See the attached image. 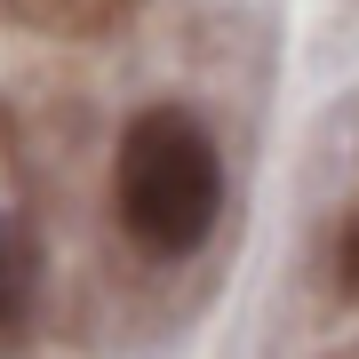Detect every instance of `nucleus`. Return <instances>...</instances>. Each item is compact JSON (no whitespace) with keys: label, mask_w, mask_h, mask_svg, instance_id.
I'll use <instances>...</instances> for the list:
<instances>
[{"label":"nucleus","mask_w":359,"mask_h":359,"mask_svg":"<svg viewBox=\"0 0 359 359\" xmlns=\"http://www.w3.org/2000/svg\"><path fill=\"white\" fill-rule=\"evenodd\" d=\"M224 216V160L208 128L176 104L144 112L120 144V224L152 256H192Z\"/></svg>","instance_id":"f257e3e1"},{"label":"nucleus","mask_w":359,"mask_h":359,"mask_svg":"<svg viewBox=\"0 0 359 359\" xmlns=\"http://www.w3.org/2000/svg\"><path fill=\"white\" fill-rule=\"evenodd\" d=\"M25 295H32V248H25V231L0 216V327L25 320Z\"/></svg>","instance_id":"f03ea898"},{"label":"nucleus","mask_w":359,"mask_h":359,"mask_svg":"<svg viewBox=\"0 0 359 359\" xmlns=\"http://www.w3.org/2000/svg\"><path fill=\"white\" fill-rule=\"evenodd\" d=\"M335 271H344V287L359 295V216L344 224V240H335Z\"/></svg>","instance_id":"7ed1b4c3"}]
</instances>
